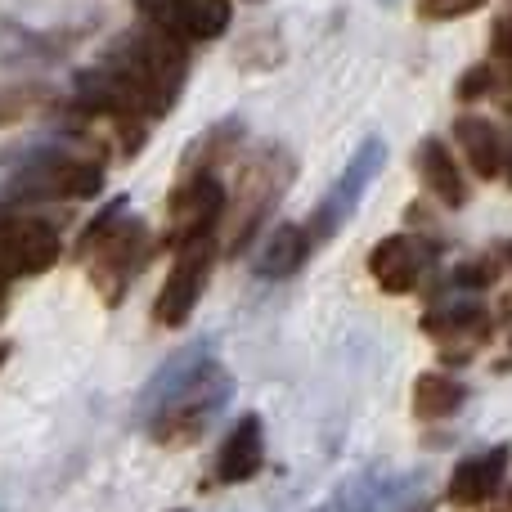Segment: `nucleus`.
I'll return each mask as SVG.
<instances>
[{
  "label": "nucleus",
  "mask_w": 512,
  "mask_h": 512,
  "mask_svg": "<svg viewBox=\"0 0 512 512\" xmlns=\"http://www.w3.org/2000/svg\"><path fill=\"white\" fill-rule=\"evenodd\" d=\"M481 5H486V0H418V14H423L427 23H450V18L477 14Z\"/></svg>",
  "instance_id": "aec40b11"
},
{
  "label": "nucleus",
  "mask_w": 512,
  "mask_h": 512,
  "mask_svg": "<svg viewBox=\"0 0 512 512\" xmlns=\"http://www.w3.org/2000/svg\"><path fill=\"white\" fill-rule=\"evenodd\" d=\"M306 261H310V248H306V239H301V225H279V230H270L261 239L252 265L261 279H292Z\"/></svg>",
  "instance_id": "f3484780"
},
{
  "label": "nucleus",
  "mask_w": 512,
  "mask_h": 512,
  "mask_svg": "<svg viewBox=\"0 0 512 512\" xmlns=\"http://www.w3.org/2000/svg\"><path fill=\"white\" fill-rule=\"evenodd\" d=\"M463 400H468V387L450 373H418L414 391H409V409L418 423H441V418L459 414Z\"/></svg>",
  "instance_id": "dca6fc26"
},
{
  "label": "nucleus",
  "mask_w": 512,
  "mask_h": 512,
  "mask_svg": "<svg viewBox=\"0 0 512 512\" xmlns=\"http://www.w3.org/2000/svg\"><path fill=\"white\" fill-rule=\"evenodd\" d=\"M499 86V72L490 68V63H477V68H468L463 72V81L454 86V95L463 99V104H472V99H481V95H490V90Z\"/></svg>",
  "instance_id": "412c9836"
},
{
  "label": "nucleus",
  "mask_w": 512,
  "mask_h": 512,
  "mask_svg": "<svg viewBox=\"0 0 512 512\" xmlns=\"http://www.w3.org/2000/svg\"><path fill=\"white\" fill-rule=\"evenodd\" d=\"M504 256H508V261H512V243H508V248H504Z\"/></svg>",
  "instance_id": "b1692460"
},
{
  "label": "nucleus",
  "mask_w": 512,
  "mask_h": 512,
  "mask_svg": "<svg viewBox=\"0 0 512 512\" xmlns=\"http://www.w3.org/2000/svg\"><path fill=\"white\" fill-rule=\"evenodd\" d=\"M508 463H512V445L499 441L490 450H477L468 459L454 463L450 472V486H445V499L454 508H481L504 490V477H508Z\"/></svg>",
  "instance_id": "f8f14e48"
},
{
  "label": "nucleus",
  "mask_w": 512,
  "mask_h": 512,
  "mask_svg": "<svg viewBox=\"0 0 512 512\" xmlns=\"http://www.w3.org/2000/svg\"><path fill=\"white\" fill-rule=\"evenodd\" d=\"M216 243L221 239H198V243H180L176 261H171L167 279L158 288V301H153V324L158 328H185L189 315H194L198 297L207 288V270L216 261Z\"/></svg>",
  "instance_id": "0eeeda50"
},
{
  "label": "nucleus",
  "mask_w": 512,
  "mask_h": 512,
  "mask_svg": "<svg viewBox=\"0 0 512 512\" xmlns=\"http://www.w3.org/2000/svg\"><path fill=\"white\" fill-rule=\"evenodd\" d=\"M315 512H432L427 504V472H396L369 468L360 477L342 481Z\"/></svg>",
  "instance_id": "39448f33"
},
{
  "label": "nucleus",
  "mask_w": 512,
  "mask_h": 512,
  "mask_svg": "<svg viewBox=\"0 0 512 512\" xmlns=\"http://www.w3.org/2000/svg\"><path fill=\"white\" fill-rule=\"evenodd\" d=\"M149 252H153L149 230H144V221H135V216L126 212V198L108 203L104 212L86 225L81 248H77V256L86 261L90 283H95V292L108 306H117V301L126 297V288H131L135 274L144 270Z\"/></svg>",
  "instance_id": "f03ea898"
},
{
  "label": "nucleus",
  "mask_w": 512,
  "mask_h": 512,
  "mask_svg": "<svg viewBox=\"0 0 512 512\" xmlns=\"http://www.w3.org/2000/svg\"><path fill=\"white\" fill-rule=\"evenodd\" d=\"M481 508H486V512H512V499H508L504 508H495V504H481Z\"/></svg>",
  "instance_id": "5701e85b"
},
{
  "label": "nucleus",
  "mask_w": 512,
  "mask_h": 512,
  "mask_svg": "<svg viewBox=\"0 0 512 512\" xmlns=\"http://www.w3.org/2000/svg\"><path fill=\"white\" fill-rule=\"evenodd\" d=\"M495 279H499L495 256H477V261H463V265H454L450 270V288H459V292H481V288H490Z\"/></svg>",
  "instance_id": "6ab92c4d"
},
{
  "label": "nucleus",
  "mask_w": 512,
  "mask_h": 512,
  "mask_svg": "<svg viewBox=\"0 0 512 512\" xmlns=\"http://www.w3.org/2000/svg\"><path fill=\"white\" fill-rule=\"evenodd\" d=\"M454 140H459L463 158H468V167L477 171L481 180H495L504 176V135H499V126L490 122V117H459L454 122Z\"/></svg>",
  "instance_id": "2eb2a0df"
},
{
  "label": "nucleus",
  "mask_w": 512,
  "mask_h": 512,
  "mask_svg": "<svg viewBox=\"0 0 512 512\" xmlns=\"http://www.w3.org/2000/svg\"><path fill=\"white\" fill-rule=\"evenodd\" d=\"M288 185H292V162L279 149H270V144L243 162L239 189H234V198H225V221H230L225 225V252L248 248Z\"/></svg>",
  "instance_id": "7ed1b4c3"
},
{
  "label": "nucleus",
  "mask_w": 512,
  "mask_h": 512,
  "mask_svg": "<svg viewBox=\"0 0 512 512\" xmlns=\"http://www.w3.org/2000/svg\"><path fill=\"white\" fill-rule=\"evenodd\" d=\"M261 468H265L261 414H239V423L230 427V436H225L221 450H216L212 477H216V486H243V481H252Z\"/></svg>",
  "instance_id": "ddd939ff"
},
{
  "label": "nucleus",
  "mask_w": 512,
  "mask_h": 512,
  "mask_svg": "<svg viewBox=\"0 0 512 512\" xmlns=\"http://www.w3.org/2000/svg\"><path fill=\"white\" fill-rule=\"evenodd\" d=\"M59 230L41 216H0V292L18 279L45 274L59 261Z\"/></svg>",
  "instance_id": "1a4fd4ad"
},
{
  "label": "nucleus",
  "mask_w": 512,
  "mask_h": 512,
  "mask_svg": "<svg viewBox=\"0 0 512 512\" xmlns=\"http://www.w3.org/2000/svg\"><path fill=\"white\" fill-rule=\"evenodd\" d=\"M382 158H387V149H382L378 140H369V144H364V149L351 158V167L337 176V185L328 189L324 198H319L315 212L301 221V239H306L310 256H315L319 248H328V243L337 239V230H342V225L355 216V203H360L364 189L373 185V176H378Z\"/></svg>",
  "instance_id": "423d86ee"
},
{
  "label": "nucleus",
  "mask_w": 512,
  "mask_h": 512,
  "mask_svg": "<svg viewBox=\"0 0 512 512\" xmlns=\"http://www.w3.org/2000/svg\"><path fill=\"white\" fill-rule=\"evenodd\" d=\"M441 265V243L423 239V234H391V239L373 243L369 274L387 297H409L418 292Z\"/></svg>",
  "instance_id": "6e6552de"
},
{
  "label": "nucleus",
  "mask_w": 512,
  "mask_h": 512,
  "mask_svg": "<svg viewBox=\"0 0 512 512\" xmlns=\"http://www.w3.org/2000/svg\"><path fill=\"white\" fill-rule=\"evenodd\" d=\"M225 198L230 189L221 185V171L216 167H189L185 180L176 185L167 203V243H198V239H221L225 225Z\"/></svg>",
  "instance_id": "20e7f679"
},
{
  "label": "nucleus",
  "mask_w": 512,
  "mask_h": 512,
  "mask_svg": "<svg viewBox=\"0 0 512 512\" xmlns=\"http://www.w3.org/2000/svg\"><path fill=\"white\" fill-rule=\"evenodd\" d=\"M423 333L436 337L445 364H468L490 342L495 324H490V310L481 301H441L423 315Z\"/></svg>",
  "instance_id": "9b49d317"
},
{
  "label": "nucleus",
  "mask_w": 512,
  "mask_h": 512,
  "mask_svg": "<svg viewBox=\"0 0 512 512\" xmlns=\"http://www.w3.org/2000/svg\"><path fill=\"white\" fill-rule=\"evenodd\" d=\"M171 14H176L180 32L189 41H216V36L230 32V0H171Z\"/></svg>",
  "instance_id": "a211bd4d"
},
{
  "label": "nucleus",
  "mask_w": 512,
  "mask_h": 512,
  "mask_svg": "<svg viewBox=\"0 0 512 512\" xmlns=\"http://www.w3.org/2000/svg\"><path fill=\"white\" fill-rule=\"evenodd\" d=\"M414 167H418V176H423L427 194H432L441 207H450V212L468 207V180H463V167L454 162V153L445 149V140L427 135L414 153Z\"/></svg>",
  "instance_id": "4468645a"
},
{
  "label": "nucleus",
  "mask_w": 512,
  "mask_h": 512,
  "mask_svg": "<svg viewBox=\"0 0 512 512\" xmlns=\"http://www.w3.org/2000/svg\"><path fill=\"white\" fill-rule=\"evenodd\" d=\"M495 54L504 63H512V18H504V23H499V32H495Z\"/></svg>",
  "instance_id": "4be33fe9"
},
{
  "label": "nucleus",
  "mask_w": 512,
  "mask_h": 512,
  "mask_svg": "<svg viewBox=\"0 0 512 512\" xmlns=\"http://www.w3.org/2000/svg\"><path fill=\"white\" fill-rule=\"evenodd\" d=\"M104 189V167L77 153H36L14 176V194L23 198H95Z\"/></svg>",
  "instance_id": "9d476101"
},
{
  "label": "nucleus",
  "mask_w": 512,
  "mask_h": 512,
  "mask_svg": "<svg viewBox=\"0 0 512 512\" xmlns=\"http://www.w3.org/2000/svg\"><path fill=\"white\" fill-rule=\"evenodd\" d=\"M230 396H234L230 369L216 360L212 346H194V351L176 355L153 378L149 396H144V427H149V436L158 445L185 450L221 418Z\"/></svg>",
  "instance_id": "f257e3e1"
}]
</instances>
